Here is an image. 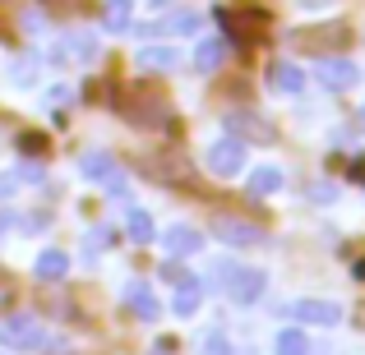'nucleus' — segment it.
<instances>
[{
	"mask_svg": "<svg viewBox=\"0 0 365 355\" xmlns=\"http://www.w3.org/2000/svg\"><path fill=\"white\" fill-rule=\"evenodd\" d=\"M241 166H245L241 139H217V143H208V171H213V176H236Z\"/></svg>",
	"mask_w": 365,
	"mask_h": 355,
	"instance_id": "obj_5",
	"label": "nucleus"
},
{
	"mask_svg": "<svg viewBox=\"0 0 365 355\" xmlns=\"http://www.w3.org/2000/svg\"><path fill=\"white\" fill-rule=\"evenodd\" d=\"M292 46H301V51H347L351 42V28L342 23V18H333V23H314V28H296L292 37H287Z\"/></svg>",
	"mask_w": 365,
	"mask_h": 355,
	"instance_id": "obj_2",
	"label": "nucleus"
},
{
	"mask_svg": "<svg viewBox=\"0 0 365 355\" xmlns=\"http://www.w3.org/2000/svg\"><path fill=\"white\" fill-rule=\"evenodd\" d=\"M83 176H88V180H102L107 189H116V194H125V180H120L116 161H111L107 152H88V157H83Z\"/></svg>",
	"mask_w": 365,
	"mask_h": 355,
	"instance_id": "obj_9",
	"label": "nucleus"
},
{
	"mask_svg": "<svg viewBox=\"0 0 365 355\" xmlns=\"http://www.w3.org/2000/svg\"><path fill=\"white\" fill-rule=\"evenodd\" d=\"M227 291H232V300H236V304L259 300V295H264V272H259V267H236L232 282H227Z\"/></svg>",
	"mask_w": 365,
	"mask_h": 355,
	"instance_id": "obj_8",
	"label": "nucleus"
},
{
	"mask_svg": "<svg viewBox=\"0 0 365 355\" xmlns=\"http://www.w3.org/2000/svg\"><path fill=\"white\" fill-rule=\"evenodd\" d=\"M310 198H314V203H333V185H314Z\"/></svg>",
	"mask_w": 365,
	"mask_h": 355,
	"instance_id": "obj_30",
	"label": "nucleus"
},
{
	"mask_svg": "<svg viewBox=\"0 0 365 355\" xmlns=\"http://www.w3.org/2000/svg\"><path fill=\"white\" fill-rule=\"evenodd\" d=\"M351 277H356V282H365V258H356V263H351Z\"/></svg>",
	"mask_w": 365,
	"mask_h": 355,
	"instance_id": "obj_33",
	"label": "nucleus"
},
{
	"mask_svg": "<svg viewBox=\"0 0 365 355\" xmlns=\"http://www.w3.org/2000/svg\"><path fill=\"white\" fill-rule=\"evenodd\" d=\"M120 116L130 124H139V129H158V124H171V107L167 97H162L158 88H148V83H134V88L120 92Z\"/></svg>",
	"mask_w": 365,
	"mask_h": 355,
	"instance_id": "obj_1",
	"label": "nucleus"
},
{
	"mask_svg": "<svg viewBox=\"0 0 365 355\" xmlns=\"http://www.w3.org/2000/svg\"><path fill=\"white\" fill-rule=\"evenodd\" d=\"M222 60H227V37H204V42L195 46V65L204 74H213Z\"/></svg>",
	"mask_w": 365,
	"mask_h": 355,
	"instance_id": "obj_14",
	"label": "nucleus"
},
{
	"mask_svg": "<svg viewBox=\"0 0 365 355\" xmlns=\"http://www.w3.org/2000/svg\"><path fill=\"white\" fill-rule=\"evenodd\" d=\"M162 245H167V254H171V258H185V254H195V249L204 245V235L190 231V226H171V231L162 235Z\"/></svg>",
	"mask_w": 365,
	"mask_h": 355,
	"instance_id": "obj_13",
	"label": "nucleus"
},
{
	"mask_svg": "<svg viewBox=\"0 0 365 355\" xmlns=\"http://www.w3.org/2000/svg\"><path fill=\"white\" fill-rule=\"evenodd\" d=\"M273 189H282V171H277V166L250 171V194H273Z\"/></svg>",
	"mask_w": 365,
	"mask_h": 355,
	"instance_id": "obj_22",
	"label": "nucleus"
},
{
	"mask_svg": "<svg viewBox=\"0 0 365 355\" xmlns=\"http://www.w3.org/2000/svg\"><path fill=\"white\" fill-rule=\"evenodd\" d=\"M361 129H365V107H361Z\"/></svg>",
	"mask_w": 365,
	"mask_h": 355,
	"instance_id": "obj_35",
	"label": "nucleus"
},
{
	"mask_svg": "<svg viewBox=\"0 0 365 355\" xmlns=\"http://www.w3.org/2000/svg\"><path fill=\"white\" fill-rule=\"evenodd\" d=\"M213 235L222 240V245H255V240H259V226L236 222V217H213Z\"/></svg>",
	"mask_w": 365,
	"mask_h": 355,
	"instance_id": "obj_12",
	"label": "nucleus"
},
{
	"mask_svg": "<svg viewBox=\"0 0 365 355\" xmlns=\"http://www.w3.org/2000/svg\"><path fill=\"white\" fill-rule=\"evenodd\" d=\"M65 272H70V258L61 249H42L37 254V282H61Z\"/></svg>",
	"mask_w": 365,
	"mask_h": 355,
	"instance_id": "obj_16",
	"label": "nucleus"
},
{
	"mask_svg": "<svg viewBox=\"0 0 365 355\" xmlns=\"http://www.w3.org/2000/svg\"><path fill=\"white\" fill-rule=\"evenodd\" d=\"M351 180H356V185H365V157L351 161Z\"/></svg>",
	"mask_w": 365,
	"mask_h": 355,
	"instance_id": "obj_32",
	"label": "nucleus"
},
{
	"mask_svg": "<svg viewBox=\"0 0 365 355\" xmlns=\"http://www.w3.org/2000/svg\"><path fill=\"white\" fill-rule=\"evenodd\" d=\"M65 51H70V60H83V65H88L93 55H98V46H93V37L74 33V37H65V42H61V51H56V60H61Z\"/></svg>",
	"mask_w": 365,
	"mask_h": 355,
	"instance_id": "obj_21",
	"label": "nucleus"
},
{
	"mask_svg": "<svg viewBox=\"0 0 365 355\" xmlns=\"http://www.w3.org/2000/svg\"><path fill=\"white\" fill-rule=\"evenodd\" d=\"M148 355H171V351H162V346H158V351H148Z\"/></svg>",
	"mask_w": 365,
	"mask_h": 355,
	"instance_id": "obj_34",
	"label": "nucleus"
},
{
	"mask_svg": "<svg viewBox=\"0 0 365 355\" xmlns=\"http://www.w3.org/2000/svg\"><path fill=\"white\" fill-rule=\"evenodd\" d=\"M199 300H204V282H195V277H185V282L176 286V295H171V309L176 314H195Z\"/></svg>",
	"mask_w": 365,
	"mask_h": 355,
	"instance_id": "obj_17",
	"label": "nucleus"
},
{
	"mask_svg": "<svg viewBox=\"0 0 365 355\" xmlns=\"http://www.w3.org/2000/svg\"><path fill=\"white\" fill-rule=\"evenodd\" d=\"M134 60H139V70H158V74L176 70V51H171V46H139Z\"/></svg>",
	"mask_w": 365,
	"mask_h": 355,
	"instance_id": "obj_15",
	"label": "nucleus"
},
{
	"mask_svg": "<svg viewBox=\"0 0 365 355\" xmlns=\"http://www.w3.org/2000/svg\"><path fill=\"white\" fill-rule=\"evenodd\" d=\"M199 23H204L199 14H171L167 23H158V28H162V33H195ZM158 28H143V33H158Z\"/></svg>",
	"mask_w": 365,
	"mask_h": 355,
	"instance_id": "obj_24",
	"label": "nucleus"
},
{
	"mask_svg": "<svg viewBox=\"0 0 365 355\" xmlns=\"http://www.w3.org/2000/svg\"><path fill=\"white\" fill-rule=\"evenodd\" d=\"M292 319L296 323H319V328H333V323L342 319V309H338V304H329V300H296L292 304Z\"/></svg>",
	"mask_w": 365,
	"mask_h": 355,
	"instance_id": "obj_7",
	"label": "nucleus"
},
{
	"mask_svg": "<svg viewBox=\"0 0 365 355\" xmlns=\"http://www.w3.org/2000/svg\"><path fill=\"white\" fill-rule=\"evenodd\" d=\"M19 180H24L19 171H14V176H5V171H0V198H9V194H14V189H19Z\"/></svg>",
	"mask_w": 365,
	"mask_h": 355,
	"instance_id": "obj_29",
	"label": "nucleus"
},
{
	"mask_svg": "<svg viewBox=\"0 0 365 355\" xmlns=\"http://www.w3.org/2000/svg\"><path fill=\"white\" fill-rule=\"evenodd\" d=\"M227 124H232L236 134H250L255 143H273L277 139V129H268V120H259V116H232Z\"/></svg>",
	"mask_w": 365,
	"mask_h": 355,
	"instance_id": "obj_19",
	"label": "nucleus"
},
{
	"mask_svg": "<svg viewBox=\"0 0 365 355\" xmlns=\"http://www.w3.org/2000/svg\"><path fill=\"white\" fill-rule=\"evenodd\" d=\"M125 309H130L134 319L153 323V319H158V314H162V304H158V295H153V291H148V286H143V282H134L130 291H125Z\"/></svg>",
	"mask_w": 365,
	"mask_h": 355,
	"instance_id": "obj_11",
	"label": "nucleus"
},
{
	"mask_svg": "<svg viewBox=\"0 0 365 355\" xmlns=\"http://www.w3.org/2000/svg\"><path fill=\"white\" fill-rule=\"evenodd\" d=\"M111 240H116V231H107V226H102V231H93V245H102V249H107Z\"/></svg>",
	"mask_w": 365,
	"mask_h": 355,
	"instance_id": "obj_31",
	"label": "nucleus"
},
{
	"mask_svg": "<svg viewBox=\"0 0 365 355\" xmlns=\"http://www.w3.org/2000/svg\"><path fill=\"white\" fill-rule=\"evenodd\" d=\"M125 231H130L134 245H148V240H158V235H153V217L143 213V208H130V217H125Z\"/></svg>",
	"mask_w": 365,
	"mask_h": 355,
	"instance_id": "obj_20",
	"label": "nucleus"
},
{
	"mask_svg": "<svg viewBox=\"0 0 365 355\" xmlns=\"http://www.w3.org/2000/svg\"><path fill=\"white\" fill-rule=\"evenodd\" d=\"M268 88L273 92H301L305 88V74H301V65H292V60H273L268 65Z\"/></svg>",
	"mask_w": 365,
	"mask_h": 355,
	"instance_id": "obj_10",
	"label": "nucleus"
},
{
	"mask_svg": "<svg viewBox=\"0 0 365 355\" xmlns=\"http://www.w3.org/2000/svg\"><path fill=\"white\" fill-rule=\"evenodd\" d=\"M130 14H134L130 0H107V5H102V28H107V33H125V28H130Z\"/></svg>",
	"mask_w": 365,
	"mask_h": 355,
	"instance_id": "obj_18",
	"label": "nucleus"
},
{
	"mask_svg": "<svg viewBox=\"0 0 365 355\" xmlns=\"http://www.w3.org/2000/svg\"><path fill=\"white\" fill-rule=\"evenodd\" d=\"M199 355H232V351H227V337H222V332H208V337L199 341Z\"/></svg>",
	"mask_w": 365,
	"mask_h": 355,
	"instance_id": "obj_25",
	"label": "nucleus"
},
{
	"mask_svg": "<svg viewBox=\"0 0 365 355\" xmlns=\"http://www.w3.org/2000/svg\"><path fill=\"white\" fill-rule=\"evenodd\" d=\"M232 272H236V263H213V277H208V282H213V286H227V282H232Z\"/></svg>",
	"mask_w": 365,
	"mask_h": 355,
	"instance_id": "obj_28",
	"label": "nucleus"
},
{
	"mask_svg": "<svg viewBox=\"0 0 365 355\" xmlns=\"http://www.w3.org/2000/svg\"><path fill=\"white\" fill-rule=\"evenodd\" d=\"M314 74H319V83H324V88H333V92H347V88H356V83H361V70L351 60H319V70H314Z\"/></svg>",
	"mask_w": 365,
	"mask_h": 355,
	"instance_id": "obj_6",
	"label": "nucleus"
},
{
	"mask_svg": "<svg viewBox=\"0 0 365 355\" xmlns=\"http://www.w3.org/2000/svg\"><path fill=\"white\" fill-rule=\"evenodd\" d=\"M0 337H5V346H24V351H42L46 332L37 319H28V314H14V319H5V328H0Z\"/></svg>",
	"mask_w": 365,
	"mask_h": 355,
	"instance_id": "obj_3",
	"label": "nucleus"
},
{
	"mask_svg": "<svg viewBox=\"0 0 365 355\" xmlns=\"http://www.w3.org/2000/svg\"><path fill=\"white\" fill-rule=\"evenodd\" d=\"M19 152H33V157H42V152H46V139H42V134H19Z\"/></svg>",
	"mask_w": 365,
	"mask_h": 355,
	"instance_id": "obj_26",
	"label": "nucleus"
},
{
	"mask_svg": "<svg viewBox=\"0 0 365 355\" xmlns=\"http://www.w3.org/2000/svg\"><path fill=\"white\" fill-rule=\"evenodd\" d=\"M277 355H310V337L301 328H282L277 332Z\"/></svg>",
	"mask_w": 365,
	"mask_h": 355,
	"instance_id": "obj_23",
	"label": "nucleus"
},
{
	"mask_svg": "<svg viewBox=\"0 0 365 355\" xmlns=\"http://www.w3.org/2000/svg\"><path fill=\"white\" fill-rule=\"evenodd\" d=\"M162 277H167V282H171V286H180V282H185V277H190V272H185V267H180V263H176V258H167V263H162Z\"/></svg>",
	"mask_w": 365,
	"mask_h": 355,
	"instance_id": "obj_27",
	"label": "nucleus"
},
{
	"mask_svg": "<svg viewBox=\"0 0 365 355\" xmlns=\"http://www.w3.org/2000/svg\"><path fill=\"white\" fill-rule=\"evenodd\" d=\"M139 166H143V176L162 180V185H190V180H195V171H190L185 157H176V152H167V157H143Z\"/></svg>",
	"mask_w": 365,
	"mask_h": 355,
	"instance_id": "obj_4",
	"label": "nucleus"
}]
</instances>
